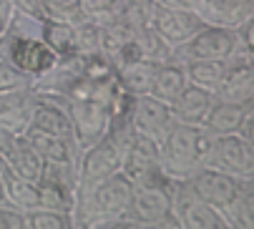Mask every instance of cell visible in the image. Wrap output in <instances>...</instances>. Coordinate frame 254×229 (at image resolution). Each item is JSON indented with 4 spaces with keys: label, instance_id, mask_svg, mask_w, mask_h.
<instances>
[{
    "label": "cell",
    "instance_id": "cell-1",
    "mask_svg": "<svg viewBox=\"0 0 254 229\" xmlns=\"http://www.w3.org/2000/svg\"><path fill=\"white\" fill-rule=\"evenodd\" d=\"M133 197V184L124 171H116L108 179L81 189L73 207L76 229H131L128 209Z\"/></svg>",
    "mask_w": 254,
    "mask_h": 229
},
{
    "label": "cell",
    "instance_id": "cell-2",
    "mask_svg": "<svg viewBox=\"0 0 254 229\" xmlns=\"http://www.w3.org/2000/svg\"><path fill=\"white\" fill-rule=\"evenodd\" d=\"M211 144V134L204 126L179 124L174 121L166 136L161 139V169L176 179L184 181L191 179L196 171L206 166V151Z\"/></svg>",
    "mask_w": 254,
    "mask_h": 229
},
{
    "label": "cell",
    "instance_id": "cell-3",
    "mask_svg": "<svg viewBox=\"0 0 254 229\" xmlns=\"http://www.w3.org/2000/svg\"><path fill=\"white\" fill-rule=\"evenodd\" d=\"M174 189L176 179L171 176L151 184H136L128 209L131 229H179L174 214Z\"/></svg>",
    "mask_w": 254,
    "mask_h": 229
},
{
    "label": "cell",
    "instance_id": "cell-4",
    "mask_svg": "<svg viewBox=\"0 0 254 229\" xmlns=\"http://www.w3.org/2000/svg\"><path fill=\"white\" fill-rule=\"evenodd\" d=\"M0 61H8L38 78L58 63V56L41 35H25L8 28V33L0 38Z\"/></svg>",
    "mask_w": 254,
    "mask_h": 229
},
{
    "label": "cell",
    "instance_id": "cell-5",
    "mask_svg": "<svg viewBox=\"0 0 254 229\" xmlns=\"http://www.w3.org/2000/svg\"><path fill=\"white\" fill-rule=\"evenodd\" d=\"M242 48L239 33L219 25H204L199 33H194L187 43L174 48V61H227Z\"/></svg>",
    "mask_w": 254,
    "mask_h": 229
},
{
    "label": "cell",
    "instance_id": "cell-6",
    "mask_svg": "<svg viewBox=\"0 0 254 229\" xmlns=\"http://www.w3.org/2000/svg\"><path fill=\"white\" fill-rule=\"evenodd\" d=\"M206 166L249 181L254 179V146L242 134H211Z\"/></svg>",
    "mask_w": 254,
    "mask_h": 229
},
{
    "label": "cell",
    "instance_id": "cell-7",
    "mask_svg": "<svg viewBox=\"0 0 254 229\" xmlns=\"http://www.w3.org/2000/svg\"><path fill=\"white\" fill-rule=\"evenodd\" d=\"M68 119L73 126V139L78 149H88L101 141L111 129L114 113L108 101L98 98H68Z\"/></svg>",
    "mask_w": 254,
    "mask_h": 229
},
{
    "label": "cell",
    "instance_id": "cell-8",
    "mask_svg": "<svg viewBox=\"0 0 254 229\" xmlns=\"http://www.w3.org/2000/svg\"><path fill=\"white\" fill-rule=\"evenodd\" d=\"M174 214L179 222V229H229L227 219L219 209H214L199 194L189 179L176 181L174 189Z\"/></svg>",
    "mask_w": 254,
    "mask_h": 229
},
{
    "label": "cell",
    "instance_id": "cell-9",
    "mask_svg": "<svg viewBox=\"0 0 254 229\" xmlns=\"http://www.w3.org/2000/svg\"><path fill=\"white\" fill-rule=\"evenodd\" d=\"M121 161H124V149L108 134L93 146L83 149L78 156V192L121 171Z\"/></svg>",
    "mask_w": 254,
    "mask_h": 229
},
{
    "label": "cell",
    "instance_id": "cell-10",
    "mask_svg": "<svg viewBox=\"0 0 254 229\" xmlns=\"http://www.w3.org/2000/svg\"><path fill=\"white\" fill-rule=\"evenodd\" d=\"M121 171L126 174V179L133 186L136 184H151V181L166 179L169 174L161 169V149H159V141L136 134L133 144L128 146V151L124 154Z\"/></svg>",
    "mask_w": 254,
    "mask_h": 229
},
{
    "label": "cell",
    "instance_id": "cell-11",
    "mask_svg": "<svg viewBox=\"0 0 254 229\" xmlns=\"http://www.w3.org/2000/svg\"><path fill=\"white\" fill-rule=\"evenodd\" d=\"M189 181L194 186V192L199 194V199H204L214 209H219L222 214L237 202V197L242 194V189L247 186L244 179H237V176H232L227 171L211 169V166H204Z\"/></svg>",
    "mask_w": 254,
    "mask_h": 229
},
{
    "label": "cell",
    "instance_id": "cell-12",
    "mask_svg": "<svg viewBox=\"0 0 254 229\" xmlns=\"http://www.w3.org/2000/svg\"><path fill=\"white\" fill-rule=\"evenodd\" d=\"M149 23L171 48L187 43L194 33H199L206 25L201 20V15L191 8H164V5H156V3H154Z\"/></svg>",
    "mask_w": 254,
    "mask_h": 229
},
{
    "label": "cell",
    "instance_id": "cell-13",
    "mask_svg": "<svg viewBox=\"0 0 254 229\" xmlns=\"http://www.w3.org/2000/svg\"><path fill=\"white\" fill-rule=\"evenodd\" d=\"M219 101H249L254 98V56L242 46L234 56L227 58L219 88L214 91Z\"/></svg>",
    "mask_w": 254,
    "mask_h": 229
},
{
    "label": "cell",
    "instance_id": "cell-14",
    "mask_svg": "<svg viewBox=\"0 0 254 229\" xmlns=\"http://www.w3.org/2000/svg\"><path fill=\"white\" fill-rule=\"evenodd\" d=\"M128 119H131L136 134L149 136V139H154V141H159V144H161V139L166 136V131L171 129V124H174L171 106L164 103V101H159V98H154L151 93L133 96Z\"/></svg>",
    "mask_w": 254,
    "mask_h": 229
},
{
    "label": "cell",
    "instance_id": "cell-15",
    "mask_svg": "<svg viewBox=\"0 0 254 229\" xmlns=\"http://www.w3.org/2000/svg\"><path fill=\"white\" fill-rule=\"evenodd\" d=\"M194 10L206 25L239 30L254 15V0H196Z\"/></svg>",
    "mask_w": 254,
    "mask_h": 229
},
{
    "label": "cell",
    "instance_id": "cell-16",
    "mask_svg": "<svg viewBox=\"0 0 254 229\" xmlns=\"http://www.w3.org/2000/svg\"><path fill=\"white\" fill-rule=\"evenodd\" d=\"M249 113H254V98H249V101H219V98H214L201 126L209 134H239Z\"/></svg>",
    "mask_w": 254,
    "mask_h": 229
},
{
    "label": "cell",
    "instance_id": "cell-17",
    "mask_svg": "<svg viewBox=\"0 0 254 229\" xmlns=\"http://www.w3.org/2000/svg\"><path fill=\"white\" fill-rule=\"evenodd\" d=\"M214 103V93L201 88V86H194V83H187V88L176 96V101L171 103V116L174 121L179 124H191V126H201L206 113Z\"/></svg>",
    "mask_w": 254,
    "mask_h": 229
},
{
    "label": "cell",
    "instance_id": "cell-18",
    "mask_svg": "<svg viewBox=\"0 0 254 229\" xmlns=\"http://www.w3.org/2000/svg\"><path fill=\"white\" fill-rule=\"evenodd\" d=\"M33 88L15 91V93H0V126H5L13 134H25L30 124L33 111Z\"/></svg>",
    "mask_w": 254,
    "mask_h": 229
},
{
    "label": "cell",
    "instance_id": "cell-19",
    "mask_svg": "<svg viewBox=\"0 0 254 229\" xmlns=\"http://www.w3.org/2000/svg\"><path fill=\"white\" fill-rule=\"evenodd\" d=\"M23 136L30 141V146L38 151L46 161H70V164H78L81 149L76 146V141L63 139V136H53V134H43V131H35V129H25Z\"/></svg>",
    "mask_w": 254,
    "mask_h": 229
},
{
    "label": "cell",
    "instance_id": "cell-20",
    "mask_svg": "<svg viewBox=\"0 0 254 229\" xmlns=\"http://www.w3.org/2000/svg\"><path fill=\"white\" fill-rule=\"evenodd\" d=\"M187 71H184V63L179 61H164V63H156V73H154V83H151V96L164 101V103H174L176 96L187 88Z\"/></svg>",
    "mask_w": 254,
    "mask_h": 229
},
{
    "label": "cell",
    "instance_id": "cell-21",
    "mask_svg": "<svg viewBox=\"0 0 254 229\" xmlns=\"http://www.w3.org/2000/svg\"><path fill=\"white\" fill-rule=\"evenodd\" d=\"M5 161H8L10 171H15L18 176H23L28 181H35V184L41 181V174H43V166H46V159L30 146V141L23 134L15 139V144L8 151Z\"/></svg>",
    "mask_w": 254,
    "mask_h": 229
},
{
    "label": "cell",
    "instance_id": "cell-22",
    "mask_svg": "<svg viewBox=\"0 0 254 229\" xmlns=\"http://www.w3.org/2000/svg\"><path fill=\"white\" fill-rule=\"evenodd\" d=\"M154 73H156V63L149 61V58H138V61H131L121 68H116V78H119V86L131 93V96H143L151 91V83H154Z\"/></svg>",
    "mask_w": 254,
    "mask_h": 229
},
{
    "label": "cell",
    "instance_id": "cell-23",
    "mask_svg": "<svg viewBox=\"0 0 254 229\" xmlns=\"http://www.w3.org/2000/svg\"><path fill=\"white\" fill-rule=\"evenodd\" d=\"M0 181H3L5 204H10V207H15L20 212L41 207V202H38V184L35 181H28V179L18 176L10 169H5L3 174H0Z\"/></svg>",
    "mask_w": 254,
    "mask_h": 229
},
{
    "label": "cell",
    "instance_id": "cell-24",
    "mask_svg": "<svg viewBox=\"0 0 254 229\" xmlns=\"http://www.w3.org/2000/svg\"><path fill=\"white\" fill-rule=\"evenodd\" d=\"M43 41L53 48L58 58L68 56H81L78 53V38H76V23H65V20H43Z\"/></svg>",
    "mask_w": 254,
    "mask_h": 229
},
{
    "label": "cell",
    "instance_id": "cell-25",
    "mask_svg": "<svg viewBox=\"0 0 254 229\" xmlns=\"http://www.w3.org/2000/svg\"><path fill=\"white\" fill-rule=\"evenodd\" d=\"M76 189L68 186V184H58V181H38V202L46 209H56V212H65V214H73L76 207Z\"/></svg>",
    "mask_w": 254,
    "mask_h": 229
},
{
    "label": "cell",
    "instance_id": "cell-26",
    "mask_svg": "<svg viewBox=\"0 0 254 229\" xmlns=\"http://www.w3.org/2000/svg\"><path fill=\"white\" fill-rule=\"evenodd\" d=\"M224 66H227V61H187L184 63L187 81L214 93L216 88H219V83H222Z\"/></svg>",
    "mask_w": 254,
    "mask_h": 229
},
{
    "label": "cell",
    "instance_id": "cell-27",
    "mask_svg": "<svg viewBox=\"0 0 254 229\" xmlns=\"http://www.w3.org/2000/svg\"><path fill=\"white\" fill-rule=\"evenodd\" d=\"M224 219L229 229H254V189L249 181L237 197V202L224 212Z\"/></svg>",
    "mask_w": 254,
    "mask_h": 229
},
{
    "label": "cell",
    "instance_id": "cell-28",
    "mask_svg": "<svg viewBox=\"0 0 254 229\" xmlns=\"http://www.w3.org/2000/svg\"><path fill=\"white\" fill-rule=\"evenodd\" d=\"M136 41H138V46H141L143 58H149V61H154V63L171 61V56H174V48H171V46L164 41V38L151 28V23H146V25H141V28H138Z\"/></svg>",
    "mask_w": 254,
    "mask_h": 229
},
{
    "label": "cell",
    "instance_id": "cell-29",
    "mask_svg": "<svg viewBox=\"0 0 254 229\" xmlns=\"http://www.w3.org/2000/svg\"><path fill=\"white\" fill-rule=\"evenodd\" d=\"M25 229H76V227H73V217L65 212L35 207L25 212Z\"/></svg>",
    "mask_w": 254,
    "mask_h": 229
},
{
    "label": "cell",
    "instance_id": "cell-30",
    "mask_svg": "<svg viewBox=\"0 0 254 229\" xmlns=\"http://www.w3.org/2000/svg\"><path fill=\"white\" fill-rule=\"evenodd\" d=\"M35 78L30 73L20 71L18 66L0 61V93H15V91H30Z\"/></svg>",
    "mask_w": 254,
    "mask_h": 229
},
{
    "label": "cell",
    "instance_id": "cell-31",
    "mask_svg": "<svg viewBox=\"0 0 254 229\" xmlns=\"http://www.w3.org/2000/svg\"><path fill=\"white\" fill-rule=\"evenodd\" d=\"M124 8V0H81V10L86 18L93 20H106L116 15Z\"/></svg>",
    "mask_w": 254,
    "mask_h": 229
},
{
    "label": "cell",
    "instance_id": "cell-32",
    "mask_svg": "<svg viewBox=\"0 0 254 229\" xmlns=\"http://www.w3.org/2000/svg\"><path fill=\"white\" fill-rule=\"evenodd\" d=\"M10 5L20 15H28V18H35V20H48L43 0H10Z\"/></svg>",
    "mask_w": 254,
    "mask_h": 229
},
{
    "label": "cell",
    "instance_id": "cell-33",
    "mask_svg": "<svg viewBox=\"0 0 254 229\" xmlns=\"http://www.w3.org/2000/svg\"><path fill=\"white\" fill-rule=\"evenodd\" d=\"M0 229H25V212L10 204H0Z\"/></svg>",
    "mask_w": 254,
    "mask_h": 229
},
{
    "label": "cell",
    "instance_id": "cell-34",
    "mask_svg": "<svg viewBox=\"0 0 254 229\" xmlns=\"http://www.w3.org/2000/svg\"><path fill=\"white\" fill-rule=\"evenodd\" d=\"M237 33H239V41H242V46H244V48H247V51L254 56V15H252V18H249V20H247V23H244V25L237 30Z\"/></svg>",
    "mask_w": 254,
    "mask_h": 229
},
{
    "label": "cell",
    "instance_id": "cell-35",
    "mask_svg": "<svg viewBox=\"0 0 254 229\" xmlns=\"http://www.w3.org/2000/svg\"><path fill=\"white\" fill-rule=\"evenodd\" d=\"M13 5H10V0H0V38H3L10 28V20H13Z\"/></svg>",
    "mask_w": 254,
    "mask_h": 229
},
{
    "label": "cell",
    "instance_id": "cell-36",
    "mask_svg": "<svg viewBox=\"0 0 254 229\" xmlns=\"http://www.w3.org/2000/svg\"><path fill=\"white\" fill-rule=\"evenodd\" d=\"M18 136H20V134H13V131H8L5 126H0V154L8 156V151L13 149V144H15Z\"/></svg>",
    "mask_w": 254,
    "mask_h": 229
},
{
    "label": "cell",
    "instance_id": "cell-37",
    "mask_svg": "<svg viewBox=\"0 0 254 229\" xmlns=\"http://www.w3.org/2000/svg\"><path fill=\"white\" fill-rule=\"evenodd\" d=\"M156 5H164V8H191L196 5V0H154Z\"/></svg>",
    "mask_w": 254,
    "mask_h": 229
},
{
    "label": "cell",
    "instance_id": "cell-38",
    "mask_svg": "<svg viewBox=\"0 0 254 229\" xmlns=\"http://www.w3.org/2000/svg\"><path fill=\"white\" fill-rule=\"evenodd\" d=\"M239 134L254 146V113H249V116H247V121H244V126H242Z\"/></svg>",
    "mask_w": 254,
    "mask_h": 229
},
{
    "label": "cell",
    "instance_id": "cell-39",
    "mask_svg": "<svg viewBox=\"0 0 254 229\" xmlns=\"http://www.w3.org/2000/svg\"><path fill=\"white\" fill-rule=\"evenodd\" d=\"M5 169H8V161H5V156H3V154H0V174H3Z\"/></svg>",
    "mask_w": 254,
    "mask_h": 229
},
{
    "label": "cell",
    "instance_id": "cell-40",
    "mask_svg": "<svg viewBox=\"0 0 254 229\" xmlns=\"http://www.w3.org/2000/svg\"><path fill=\"white\" fill-rule=\"evenodd\" d=\"M0 204H5V194H3V181H0Z\"/></svg>",
    "mask_w": 254,
    "mask_h": 229
},
{
    "label": "cell",
    "instance_id": "cell-41",
    "mask_svg": "<svg viewBox=\"0 0 254 229\" xmlns=\"http://www.w3.org/2000/svg\"><path fill=\"white\" fill-rule=\"evenodd\" d=\"M249 184H252V189H254V179H249Z\"/></svg>",
    "mask_w": 254,
    "mask_h": 229
}]
</instances>
